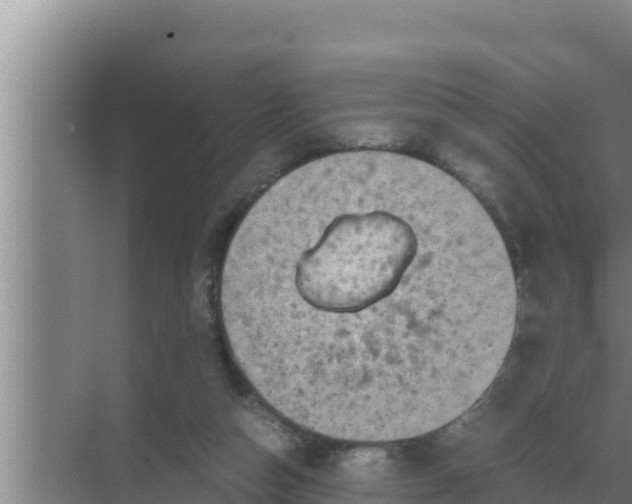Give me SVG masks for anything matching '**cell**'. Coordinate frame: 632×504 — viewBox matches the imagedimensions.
I'll list each match as a JSON object with an SVG mask.
<instances>
[{
  "label": "cell",
  "mask_w": 632,
  "mask_h": 504,
  "mask_svg": "<svg viewBox=\"0 0 632 504\" xmlns=\"http://www.w3.org/2000/svg\"><path fill=\"white\" fill-rule=\"evenodd\" d=\"M361 181L316 216L294 264L296 300L320 320L351 323L355 354L385 358L408 338L452 250L457 205L431 178L409 210L367 203Z\"/></svg>",
  "instance_id": "obj_1"
}]
</instances>
